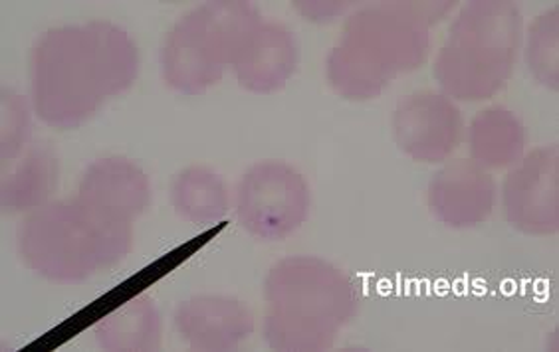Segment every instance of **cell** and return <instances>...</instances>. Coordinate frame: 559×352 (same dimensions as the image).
Listing matches in <instances>:
<instances>
[{
  "label": "cell",
  "instance_id": "obj_1",
  "mask_svg": "<svg viewBox=\"0 0 559 352\" xmlns=\"http://www.w3.org/2000/svg\"><path fill=\"white\" fill-rule=\"evenodd\" d=\"M138 74V46L118 24L50 28L31 53L34 113L50 128H80L108 99L130 89Z\"/></svg>",
  "mask_w": 559,
  "mask_h": 352
},
{
  "label": "cell",
  "instance_id": "obj_2",
  "mask_svg": "<svg viewBox=\"0 0 559 352\" xmlns=\"http://www.w3.org/2000/svg\"><path fill=\"white\" fill-rule=\"evenodd\" d=\"M451 9L449 2H381L354 12L325 60L330 86L352 101L381 96L395 77L425 64L430 26Z\"/></svg>",
  "mask_w": 559,
  "mask_h": 352
},
{
  "label": "cell",
  "instance_id": "obj_3",
  "mask_svg": "<svg viewBox=\"0 0 559 352\" xmlns=\"http://www.w3.org/2000/svg\"><path fill=\"white\" fill-rule=\"evenodd\" d=\"M133 222L97 210L82 198L52 201L22 220L16 246L36 276L72 286L130 254Z\"/></svg>",
  "mask_w": 559,
  "mask_h": 352
},
{
  "label": "cell",
  "instance_id": "obj_4",
  "mask_svg": "<svg viewBox=\"0 0 559 352\" xmlns=\"http://www.w3.org/2000/svg\"><path fill=\"white\" fill-rule=\"evenodd\" d=\"M524 43V19L516 4L478 0L452 21L432 75L452 101H485L514 74Z\"/></svg>",
  "mask_w": 559,
  "mask_h": 352
},
{
  "label": "cell",
  "instance_id": "obj_5",
  "mask_svg": "<svg viewBox=\"0 0 559 352\" xmlns=\"http://www.w3.org/2000/svg\"><path fill=\"white\" fill-rule=\"evenodd\" d=\"M264 21L248 2H205L173 24L162 46V74L183 96H201L233 65L240 44Z\"/></svg>",
  "mask_w": 559,
  "mask_h": 352
},
{
  "label": "cell",
  "instance_id": "obj_6",
  "mask_svg": "<svg viewBox=\"0 0 559 352\" xmlns=\"http://www.w3.org/2000/svg\"><path fill=\"white\" fill-rule=\"evenodd\" d=\"M270 309L320 320L342 329L359 311L354 281L334 264L316 256L284 257L264 279Z\"/></svg>",
  "mask_w": 559,
  "mask_h": 352
},
{
  "label": "cell",
  "instance_id": "obj_7",
  "mask_svg": "<svg viewBox=\"0 0 559 352\" xmlns=\"http://www.w3.org/2000/svg\"><path fill=\"white\" fill-rule=\"evenodd\" d=\"M310 208V186L288 162L260 160L238 181L235 194L238 224L262 242H280L300 230Z\"/></svg>",
  "mask_w": 559,
  "mask_h": 352
},
{
  "label": "cell",
  "instance_id": "obj_8",
  "mask_svg": "<svg viewBox=\"0 0 559 352\" xmlns=\"http://www.w3.org/2000/svg\"><path fill=\"white\" fill-rule=\"evenodd\" d=\"M558 145L526 153L502 184V208L510 226L526 235H554L559 228Z\"/></svg>",
  "mask_w": 559,
  "mask_h": 352
},
{
  "label": "cell",
  "instance_id": "obj_9",
  "mask_svg": "<svg viewBox=\"0 0 559 352\" xmlns=\"http://www.w3.org/2000/svg\"><path fill=\"white\" fill-rule=\"evenodd\" d=\"M463 116L442 92H415L393 113V139L409 159L439 165L451 159L463 141Z\"/></svg>",
  "mask_w": 559,
  "mask_h": 352
},
{
  "label": "cell",
  "instance_id": "obj_10",
  "mask_svg": "<svg viewBox=\"0 0 559 352\" xmlns=\"http://www.w3.org/2000/svg\"><path fill=\"white\" fill-rule=\"evenodd\" d=\"M495 177L473 159L447 160L432 174L427 203L441 224L464 230L485 224L496 206Z\"/></svg>",
  "mask_w": 559,
  "mask_h": 352
},
{
  "label": "cell",
  "instance_id": "obj_11",
  "mask_svg": "<svg viewBox=\"0 0 559 352\" xmlns=\"http://www.w3.org/2000/svg\"><path fill=\"white\" fill-rule=\"evenodd\" d=\"M175 329L193 351H233L254 331V315L228 295H194L175 311Z\"/></svg>",
  "mask_w": 559,
  "mask_h": 352
},
{
  "label": "cell",
  "instance_id": "obj_12",
  "mask_svg": "<svg viewBox=\"0 0 559 352\" xmlns=\"http://www.w3.org/2000/svg\"><path fill=\"white\" fill-rule=\"evenodd\" d=\"M298 43L284 24L262 21L240 44L230 70L240 86L264 96L290 82L298 68Z\"/></svg>",
  "mask_w": 559,
  "mask_h": 352
},
{
  "label": "cell",
  "instance_id": "obj_13",
  "mask_svg": "<svg viewBox=\"0 0 559 352\" xmlns=\"http://www.w3.org/2000/svg\"><path fill=\"white\" fill-rule=\"evenodd\" d=\"M78 198L97 210L133 222L150 208V177L133 160L123 157L99 159L82 174Z\"/></svg>",
  "mask_w": 559,
  "mask_h": 352
},
{
  "label": "cell",
  "instance_id": "obj_14",
  "mask_svg": "<svg viewBox=\"0 0 559 352\" xmlns=\"http://www.w3.org/2000/svg\"><path fill=\"white\" fill-rule=\"evenodd\" d=\"M58 162L43 145H26L19 157L2 162V208L11 213H33L55 193Z\"/></svg>",
  "mask_w": 559,
  "mask_h": 352
},
{
  "label": "cell",
  "instance_id": "obj_15",
  "mask_svg": "<svg viewBox=\"0 0 559 352\" xmlns=\"http://www.w3.org/2000/svg\"><path fill=\"white\" fill-rule=\"evenodd\" d=\"M526 128L508 107L492 106L476 113L468 129L471 159L486 171L512 169L526 155Z\"/></svg>",
  "mask_w": 559,
  "mask_h": 352
},
{
  "label": "cell",
  "instance_id": "obj_16",
  "mask_svg": "<svg viewBox=\"0 0 559 352\" xmlns=\"http://www.w3.org/2000/svg\"><path fill=\"white\" fill-rule=\"evenodd\" d=\"M97 347L111 352L159 351L163 323L150 295H138L109 311L94 327Z\"/></svg>",
  "mask_w": 559,
  "mask_h": 352
},
{
  "label": "cell",
  "instance_id": "obj_17",
  "mask_svg": "<svg viewBox=\"0 0 559 352\" xmlns=\"http://www.w3.org/2000/svg\"><path fill=\"white\" fill-rule=\"evenodd\" d=\"M171 204L187 222L211 226L225 220L230 210V193L218 172L194 165L175 177Z\"/></svg>",
  "mask_w": 559,
  "mask_h": 352
},
{
  "label": "cell",
  "instance_id": "obj_18",
  "mask_svg": "<svg viewBox=\"0 0 559 352\" xmlns=\"http://www.w3.org/2000/svg\"><path fill=\"white\" fill-rule=\"evenodd\" d=\"M342 329L284 311L270 309L264 320V341L272 351H328Z\"/></svg>",
  "mask_w": 559,
  "mask_h": 352
},
{
  "label": "cell",
  "instance_id": "obj_19",
  "mask_svg": "<svg viewBox=\"0 0 559 352\" xmlns=\"http://www.w3.org/2000/svg\"><path fill=\"white\" fill-rule=\"evenodd\" d=\"M524 56L532 77L558 92L559 84V7L539 14L536 21L527 26L524 34Z\"/></svg>",
  "mask_w": 559,
  "mask_h": 352
},
{
  "label": "cell",
  "instance_id": "obj_20",
  "mask_svg": "<svg viewBox=\"0 0 559 352\" xmlns=\"http://www.w3.org/2000/svg\"><path fill=\"white\" fill-rule=\"evenodd\" d=\"M2 162L21 155L31 145V113L26 99L16 92H2Z\"/></svg>",
  "mask_w": 559,
  "mask_h": 352
},
{
  "label": "cell",
  "instance_id": "obj_21",
  "mask_svg": "<svg viewBox=\"0 0 559 352\" xmlns=\"http://www.w3.org/2000/svg\"><path fill=\"white\" fill-rule=\"evenodd\" d=\"M294 9L300 12L306 21L330 22L342 16L349 9V2H298Z\"/></svg>",
  "mask_w": 559,
  "mask_h": 352
}]
</instances>
